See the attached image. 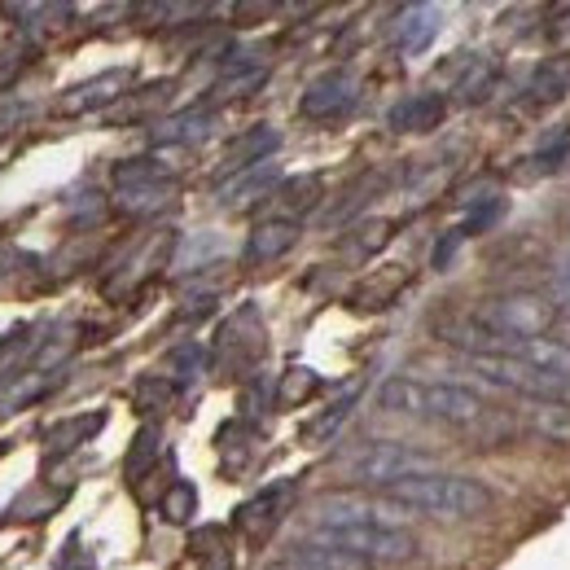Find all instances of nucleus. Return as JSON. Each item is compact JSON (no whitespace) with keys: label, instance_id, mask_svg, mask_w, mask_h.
I'll return each instance as SVG.
<instances>
[{"label":"nucleus","instance_id":"17","mask_svg":"<svg viewBox=\"0 0 570 570\" xmlns=\"http://www.w3.org/2000/svg\"><path fill=\"white\" fill-rule=\"evenodd\" d=\"M101 426H106V413L62 417V422H53V426L45 430V448H49V456H67V452H75L79 443H88Z\"/></svg>","mask_w":570,"mask_h":570},{"label":"nucleus","instance_id":"5","mask_svg":"<svg viewBox=\"0 0 570 570\" xmlns=\"http://www.w3.org/2000/svg\"><path fill=\"white\" fill-rule=\"evenodd\" d=\"M347 474L356 483H373V488H391L400 479H413V474H430V452L422 448H409V443H364L356 456L347 461Z\"/></svg>","mask_w":570,"mask_h":570},{"label":"nucleus","instance_id":"6","mask_svg":"<svg viewBox=\"0 0 570 570\" xmlns=\"http://www.w3.org/2000/svg\"><path fill=\"white\" fill-rule=\"evenodd\" d=\"M430 330H434L439 343H448V347H456L465 356H504V352H513V343L500 338L488 321H479V312H443V316L430 321Z\"/></svg>","mask_w":570,"mask_h":570},{"label":"nucleus","instance_id":"8","mask_svg":"<svg viewBox=\"0 0 570 570\" xmlns=\"http://www.w3.org/2000/svg\"><path fill=\"white\" fill-rule=\"evenodd\" d=\"M289 500H294V483L282 479V483L264 488L259 497L246 500V504L233 513V522H237V531H242L250 544H259V540H268V535L282 527V518L289 513Z\"/></svg>","mask_w":570,"mask_h":570},{"label":"nucleus","instance_id":"23","mask_svg":"<svg viewBox=\"0 0 570 570\" xmlns=\"http://www.w3.org/2000/svg\"><path fill=\"white\" fill-rule=\"evenodd\" d=\"M212 132V115L207 110H189V115H176L167 124L154 128V141L158 145H189V141H203Z\"/></svg>","mask_w":570,"mask_h":570},{"label":"nucleus","instance_id":"2","mask_svg":"<svg viewBox=\"0 0 570 570\" xmlns=\"http://www.w3.org/2000/svg\"><path fill=\"white\" fill-rule=\"evenodd\" d=\"M377 404L386 413L400 417H417V422H439V426H474L488 417V404L456 382H417V377H386L377 386Z\"/></svg>","mask_w":570,"mask_h":570},{"label":"nucleus","instance_id":"38","mask_svg":"<svg viewBox=\"0 0 570 570\" xmlns=\"http://www.w3.org/2000/svg\"><path fill=\"white\" fill-rule=\"evenodd\" d=\"M22 67H27V53L18 49V53H0V92L22 75Z\"/></svg>","mask_w":570,"mask_h":570},{"label":"nucleus","instance_id":"18","mask_svg":"<svg viewBox=\"0 0 570 570\" xmlns=\"http://www.w3.org/2000/svg\"><path fill=\"white\" fill-rule=\"evenodd\" d=\"M149 185H176V167H167L154 154L115 163V189H149Z\"/></svg>","mask_w":570,"mask_h":570},{"label":"nucleus","instance_id":"40","mask_svg":"<svg viewBox=\"0 0 570 570\" xmlns=\"http://www.w3.org/2000/svg\"><path fill=\"white\" fill-rule=\"evenodd\" d=\"M233 13L237 18H264V13H273V4H237Z\"/></svg>","mask_w":570,"mask_h":570},{"label":"nucleus","instance_id":"33","mask_svg":"<svg viewBox=\"0 0 570 570\" xmlns=\"http://www.w3.org/2000/svg\"><path fill=\"white\" fill-rule=\"evenodd\" d=\"M535 163L544 167V171H562L570 163V124H558L549 137H544V145H540V154H535Z\"/></svg>","mask_w":570,"mask_h":570},{"label":"nucleus","instance_id":"21","mask_svg":"<svg viewBox=\"0 0 570 570\" xmlns=\"http://www.w3.org/2000/svg\"><path fill=\"white\" fill-rule=\"evenodd\" d=\"M189 549H194V562L198 570H233V549H228V531L224 527H198L189 535Z\"/></svg>","mask_w":570,"mask_h":570},{"label":"nucleus","instance_id":"1","mask_svg":"<svg viewBox=\"0 0 570 570\" xmlns=\"http://www.w3.org/2000/svg\"><path fill=\"white\" fill-rule=\"evenodd\" d=\"M316 544L343 549L360 562H409L417 553V535L360 509V504H334L325 500L316 509Z\"/></svg>","mask_w":570,"mask_h":570},{"label":"nucleus","instance_id":"31","mask_svg":"<svg viewBox=\"0 0 570 570\" xmlns=\"http://www.w3.org/2000/svg\"><path fill=\"white\" fill-rule=\"evenodd\" d=\"M171 189L176 185H149V189H119V198H115V207L128 215H149L158 212V207H167L171 203Z\"/></svg>","mask_w":570,"mask_h":570},{"label":"nucleus","instance_id":"4","mask_svg":"<svg viewBox=\"0 0 570 570\" xmlns=\"http://www.w3.org/2000/svg\"><path fill=\"white\" fill-rule=\"evenodd\" d=\"M474 312H479V321H488L500 338H509L513 347L518 343H531V338H549L558 330V316H562L558 303L549 294H535V289L492 294Z\"/></svg>","mask_w":570,"mask_h":570},{"label":"nucleus","instance_id":"35","mask_svg":"<svg viewBox=\"0 0 570 570\" xmlns=\"http://www.w3.org/2000/svg\"><path fill=\"white\" fill-rule=\"evenodd\" d=\"M549 298L558 303V312H570V246L553 255V268H549Z\"/></svg>","mask_w":570,"mask_h":570},{"label":"nucleus","instance_id":"37","mask_svg":"<svg viewBox=\"0 0 570 570\" xmlns=\"http://www.w3.org/2000/svg\"><path fill=\"white\" fill-rule=\"evenodd\" d=\"M264 83V71L255 67V71H246V75H228V79H219V97H246V88H259Z\"/></svg>","mask_w":570,"mask_h":570},{"label":"nucleus","instance_id":"28","mask_svg":"<svg viewBox=\"0 0 570 570\" xmlns=\"http://www.w3.org/2000/svg\"><path fill=\"white\" fill-rule=\"evenodd\" d=\"M273 198L282 203V212L307 215L321 198H325V185H321V176H294V180H285Z\"/></svg>","mask_w":570,"mask_h":570},{"label":"nucleus","instance_id":"27","mask_svg":"<svg viewBox=\"0 0 570 570\" xmlns=\"http://www.w3.org/2000/svg\"><path fill=\"white\" fill-rule=\"evenodd\" d=\"M224 250V242L215 237V233H189L180 246H176V255H171V268L176 273H189V268H207L215 255Z\"/></svg>","mask_w":570,"mask_h":570},{"label":"nucleus","instance_id":"14","mask_svg":"<svg viewBox=\"0 0 570 570\" xmlns=\"http://www.w3.org/2000/svg\"><path fill=\"white\" fill-rule=\"evenodd\" d=\"M439 22H443V13L434 4H409V9H400L395 27H391L395 49L400 53H422V49H430V40L439 36Z\"/></svg>","mask_w":570,"mask_h":570},{"label":"nucleus","instance_id":"24","mask_svg":"<svg viewBox=\"0 0 570 570\" xmlns=\"http://www.w3.org/2000/svg\"><path fill=\"white\" fill-rule=\"evenodd\" d=\"M316 391H321L316 368H307V364H289V368L282 373V382H277V409H298V404H307Z\"/></svg>","mask_w":570,"mask_h":570},{"label":"nucleus","instance_id":"39","mask_svg":"<svg viewBox=\"0 0 570 570\" xmlns=\"http://www.w3.org/2000/svg\"><path fill=\"white\" fill-rule=\"evenodd\" d=\"M62 570H97V562H92V558H83V553L71 544V553L62 558Z\"/></svg>","mask_w":570,"mask_h":570},{"label":"nucleus","instance_id":"22","mask_svg":"<svg viewBox=\"0 0 570 570\" xmlns=\"http://www.w3.org/2000/svg\"><path fill=\"white\" fill-rule=\"evenodd\" d=\"M167 97H171V79H154V83H145V88L124 97V106L115 110V119L119 124H141L158 106H167Z\"/></svg>","mask_w":570,"mask_h":570},{"label":"nucleus","instance_id":"19","mask_svg":"<svg viewBox=\"0 0 570 570\" xmlns=\"http://www.w3.org/2000/svg\"><path fill=\"white\" fill-rule=\"evenodd\" d=\"M53 386H58L53 373H40V368H31V373H13V377L0 386V413H18V409L36 404V400H45Z\"/></svg>","mask_w":570,"mask_h":570},{"label":"nucleus","instance_id":"12","mask_svg":"<svg viewBox=\"0 0 570 570\" xmlns=\"http://www.w3.org/2000/svg\"><path fill=\"white\" fill-rule=\"evenodd\" d=\"M518 422L544 443H570V400H522Z\"/></svg>","mask_w":570,"mask_h":570},{"label":"nucleus","instance_id":"9","mask_svg":"<svg viewBox=\"0 0 570 570\" xmlns=\"http://www.w3.org/2000/svg\"><path fill=\"white\" fill-rule=\"evenodd\" d=\"M132 92V71L128 67H115V71H101L83 83H75L62 92L58 110L62 115H92V110H106V106H119L124 97Z\"/></svg>","mask_w":570,"mask_h":570},{"label":"nucleus","instance_id":"7","mask_svg":"<svg viewBox=\"0 0 570 570\" xmlns=\"http://www.w3.org/2000/svg\"><path fill=\"white\" fill-rule=\"evenodd\" d=\"M356 97H360L356 75L325 71L303 88V97H298V115H303V119H316V124H325V119H343V115L356 106Z\"/></svg>","mask_w":570,"mask_h":570},{"label":"nucleus","instance_id":"11","mask_svg":"<svg viewBox=\"0 0 570 570\" xmlns=\"http://www.w3.org/2000/svg\"><path fill=\"white\" fill-rule=\"evenodd\" d=\"M277 149H282V132H277L273 124L246 128L242 137H233V141L224 145V154H219V180H228V176H237V171H246V167L268 163Z\"/></svg>","mask_w":570,"mask_h":570},{"label":"nucleus","instance_id":"16","mask_svg":"<svg viewBox=\"0 0 570 570\" xmlns=\"http://www.w3.org/2000/svg\"><path fill=\"white\" fill-rule=\"evenodd\" d=\"M492 88H497V62H492L488 53H461V75H456V83H452L456 101L474 106V101H483Z\"/></svg>","mask_w":570,"mask_h":570},{"label":"nucleus","instance_id":"25","mask_svg":"<svg viewBox=\"0 0 570 570\" xmlns=\"http://www.w3.org/2000/svg\"><path fill=\"white\" fill-rule=\"evenodd\" d=\"M527 92H531V106H544V101H558V97H567V92H570V62H562V58L544 62L540 71L531 75Z\"/></svg>","mask_w":570,"mask_h":570},{"label":"nucleus","instance_id":"41","mask_svg":"<svg viewBox=\"0 0 570 570\" xmlns=\"http://www.w3.org/2000/svg\"><path fill=\"white\" fill-rule=\"evenodd\" d=\"M264 570H307L303 562H294V558H282V562H273V567H264Z\"/></svg>","mask_w":570,"mask_h":570},{"label":"nucleus","instance_id":"15","mask_svg":"<svg viewBox=\"0 0 570 570\" xmlns=\"http://www.w3.org/2000/svg\"><path fill=\"white\" fill-rule=\"evenodd\" d=\"M298 242V219H264L246 237V264H268L282 259L285 250Z\"/></svg>","mask_w":570,"mask_h":570},{"label":"nucleus","instance_id":"26","mask_svg":"<svg viewBox=\"0 0 570 570\" xmlns=\"http://www.w3.org/2000/svg\"><path fill=\"white\" fill-rule=\"evenodd\" d=\"M289 558H294V562H303L307 570H364L360 558L343 553V549H330V544H316V540L294 544V553H289Z\"/></svg>","mask_w":570,"mask_h":570},{"label":"nucleus","instance_id":"13","mask_svg":"<svg viewBox=\"0 0 570 570\" xmlns=\"http://www.w3.org/2000/svg\"><path fill=\"white\" fill-rule=\"evenodd\" d=\"M443 115H448V101L439 92H413V97H404V101L391 106L386 124L395 132H434L443 124Z\"/></svg>","mask_w":570,"mask_h":570},{"label":"nucleus","instance_id":"10","mask_svg":"<svg viewBox=\"0 0 570 570\" xmlns=\"http://www.w3.org/2000/svg\"><path fill=\"white\" fill-rule=\"evenodd\" d=\"M277 180H282V167L268 158V163H259V167H246V171L219 180V185H215V203H219L224 212H246V207L273 198V194H277Z\"/></svg>","mask_w":570,"mask_h":570},{"label":"nucleus","instance_id":"30","mask_svg":"<svg viewBox=\"0 0 570 570\" xmlns=\"http://www.w3.org/2000/svg\"><path fill=\"white\" fill-rule=\"evenodd\" d=\"M158 513H163V522H171V527H185L194 513H198V488L194 483H171L163 500H158Z\"/></svg>","mask_w":570,"mask_h":570},{"label":"nucleus","instance_id":"20","mask_svg":"<svg viewBox=\"0 0 570 570\" xmlns=\"http://www.w3.org/2000/svg\"><path fill=\"white\" fill-rule=\"evenodd\" d=\"M509 356L527 360L531 368H540V373H553V377H562L570 382V352L558 343V338H531V343H518Z\"/></svg>","mask_w":570,"mask_h":570},{"label":"nucleus","instance_id":"36","mask_svg":"<svg viewBox=\"0 0 570 570\" xmlns=\"http://www.w3.org/2000/svg\"><path fill=\"white\" fill-rule=\"evenodd\" d=\"M167 364H171L180 377H194V373L203 368V347H198V343H180V347L167 356Z\"/></svg>","mask_w":570,"mask_h":570},{"label":"nucleus","instance_id":"3","mask_svg":"<svg viewBox=\"0 0 570 570\" xmlns=\"http://www.w3.org/2000/svg\"><path fill=\"white\" fill-rule=\"evenodd\" d=\"M382 497L400 509H417L430 518H479L492 509V492L479 483V479H465V474H413V479H400L391 488H382Z\"/></svg>","mask_w":570,"mask_h":570},{"label":"nucleus","instance_id":"29","mask_svg":"<svg viewBox=\"0 0 570 570\" xmlns=\"http://www.w3.org/2000/svg\"><path fill=\"white\" fill-rule=\"evenodd\" d=\"M356 400H360V386H352L343 400H334V404H330L321 417H312V422L303 426V439H307V443H325V439H334V434H338V426L352 417Z\"/></svg>","mask_w":570,"mask_h":570},{"label":"nucleus","instance_id":"32","mask_svg":"<svg viewBox=\"0 0 570 570\" xmlns=\"http://www.w3.org/2000/svg\"><path fill=\"white\" fill-rule=\"evenodd\" d=\"M154 456H158V430L145 426L137 430V439H132V452H128V461H124V474H128V483H137L145 470L154 465Z\"/></svg>","mask_w":570,"mask_h":570},{"label":"nucleus","instance_id":"34","mask_svg":"<svg viewBox=\"0 0 570 570\" xmlns=\"http://www.w3.org/2000/svg\"><path fill=\"white\" fill-rule=\"evenodd\" d=\"M176 400V382L171 377H141L137 382V409L141 413H158Z\"/></svg>","mask_w":570,"mask_h":570},{"label":"nucleus","instance_id":"42","mask_svg":"<svg viewBox=\"0 0 570 570\" xmlns=\"http://www.w3.org/2000/svg\"><path fill=\"white\" fill-rule=\"evenodd\" d=\"M553 338H558V343L570 352V321H567V325H558V334H553Z\"/></svg>","mask_w":570,"mask_h":570}]
</instances>
